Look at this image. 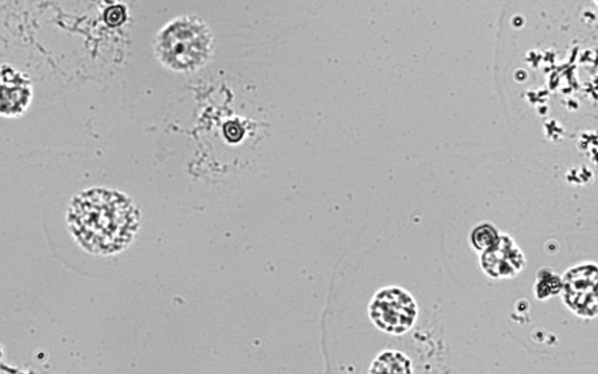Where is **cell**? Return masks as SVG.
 Segmentation results:
<instances>
[{
  "label": "cell",
  "instance_id": "cell-5",
  "mask_svg": "<svg viewBox=\"0 0 598 374\" xmlns=\"http://www.w3.org/2000/svg\"><path fill=\"white\" fill-rule=\"evenodd\" d=\"M483 273L496 280L511 279L528 267V259L509 233H501L494 246L481 253Z\"/></svg>",
  "mask_w": 598,
  "mask_h": 374
},
{
  "label": "cell",
  "instance_id": "cell-9",
  "mask_svg": "<svg viewBox=\"0 0 598 374\" xmlns=\"http://www.w3.org/2000/svg\"><path fill=\"white\" fill-rule=\"evenodd\" d=\"M500 234L492 223L484 222L472 228L469 240L476 252L483 253L497 244Z\"/></svg>",
  "mask_w": 598,
  "mask_h": 374
},
{
  "label": "cell",
  "instance_id": "cell-2",
  "mask_svg": "<svg viewBox=\"0 0 598 374\" xmlns=\"http://www.w3.org/2000/svg\"><path fill=\"white\" fill-rule=\"evenodd\" d=\"M154 51L159 63L171 72L196 73L212 60L214 36L203 18L180 16L158 32Z\"/></svg>",
  "mask_w": 598,
  "mask_h": 374
},
{
  "label": "cell",
  "instance_id": "cell-4",
  "mask_svg": "<svg viewBox=\"0 0 598 374\" xmlns=\"http://www.w3.org/2000/svg\"><path fill=\"white\" fill-rule=\"evenodd\" d=\"M561 301L574 316L582 319L598 317V264L582 262L562 275Z\"/></svg>",
  "mask_w": 598,
  "mask_h": 374
},
{
  "label": "cell",
  "instance_id": "cell-3",
  "mask_svg": "<svg viewBox=\"0 0 598 374\" xmlns=\"http://www.w3.org/2000/svg\"><path fill=\"white\" fill-rule=\"evenodd\" d=\"M369 316L378 331L399 337L410 333L415 326L419 306L409 291L390 286L373 295L369 304Z\"/></svg>",
  "mask_w": 598,
  "mask_h": 374
},
{
  "label": "cell",
  "instance_id": "cell-7",
  "mask_svg": "<svg viewBox=\"0 0 598 374\" xmlns=\"http://www.w3.org/2000/svg\"><path fill=\"white\" fill-rule=\"evenodd\" d=\"M370 373H413V363L401 351L385 350L372 362Z\"/></svg>",
  "mask_w": 598,
  "mask_h": 374
},
{
  "label": "cell",
  "instance_id": "cell-6",
  "mask_svg": "<svg viewBox=\"0 0 598 374\" xmlns=\"http://www.w3.org/2000/svg\"><path fill=\"white\" fill-rule=\"evenodd\" d=\"M33 100V86L30 76L11 65L2 67V105L0 112L8 119L26 115Z\"/></svg>",
  "mask_w": 598,
  "mask_h": 374
},
{
  "label": "cell",
  "instance_id": "cell-8",
  "mask_svg": "<svg viewBox=\"0 0 598 374\" xmlns=\"http://www.w3.org/2000/svg\"><path fill=\"white\" fill-rule=\"evenodd\" d=\"M562 289V276L552 268L542 267L536 275L533 294L537 301L545 302L559 296Z\"/></svg>",
  "mask_w": 598,
  "mask_h": 374
},
{
  "label": "cell",
  "instance_id": "cell-1",
  "mask_svg": "<svg viewBox=\"0 0 598 374\" xmlns=\"http://www.w3.org/2000/svg\"><path fill=\"white\" fill-rule=\"evenodd\" d=\"M68 229L87 253L111 256L128 249L140 227V210L126 194L109 187H90L71 199Z\"/></svg>",
  "mask_w": 598,
  "mask_h": 374
}]
</instances>
